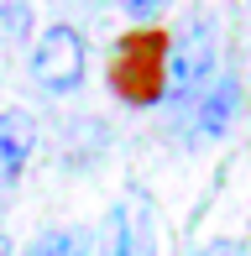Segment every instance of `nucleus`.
<instances>
[{
	"label": "nucleus",
	"mask_w": 251,
	"mask_h": 256,
	"mask_svg": "<svg viewBox=\"0 0 251 256\" xmlns=\"http://www.w3.org/2000/svg\"><path fill=\"white\" fill-rule=\"evenodd\" d=\"M168 32L142 26L126 32L110 52V89L126 104H162V74H168Z\"/></svg>",
	"instance_id": "obj_1"
},
{
	"label": "nucleus",
	"mask_w": 251,
	"mask_h": 256,
	"mask_svg": "<svg viewBox=\"0 0 251 256\" xmlns=\"http://www.w3.org/2000/svg\"><path fill=\"white\" fill-rule=\"evenodd\" d=\"M214 32L204 21H188L173 42H168V74H162V100L173 110H188L204 89L214 84Z\"/></svg>",
	"instance_id": "obj_2"
},
{
	"label": "nucleus",
	"mask_w": 251,
	"mask_h": 256,
	"mask_svg": "<svg viewBox=\"0 0 251 256\" xmlns=\"http://www.w3.org/2000/svg\"><path fill=\"white\" fill-rule=\"evenodd\" d=\"M84 63H89V48L74 26H48L32 48V78H37L48 94H68V89L84 84Z\"/></svg>",
	"instance_id": "obj_3"
},
{
	"label": "nucleus",
	"mask_w": 251,
	"mask_h": 256,
	"mask_svg": "<svg viewBox=\"0 0 251 256\" xmlns=\"http://www.w3.org/2000/svg\"><path fill=\"white\" fill-rule=\"evenodd\" d=\"M89 256H157V236H152V214L142 199H120L110 204V214L100 220Z\"/></svg>",
	"instance_id": "obj_4"
},
{
	"label": "nucleus",
	"mask_w": 251,
	"mask_h": 256,
	"mask_svg": "<svg viewBox=\"0 0 251 256\" xmlns=\"http://www.w3.org/2000/svg\"><path fill=\"white\" fill-rule=\"evenodd\" d=\"M184 115H188V142H214V136H225L236 126V115H241V84H236L230 74H220Z\"/></svg>",
	"instance_id": "obj_5"
},
{
	"label": "nucleus",
	"mask_w": 251,
	"mask_h": 256,
	"mask_svg": "<svg viewBox=\"0 0 251 256\" xmlns=\"http://www.w3.org/2000/svg\"><path fill=\"white\" fill-rule=\"evenodd\" d=\"M32 152H37V120L26 110H0V188L21 183Z\"/></svg>",
	"instance_id": "obj_6"
},
{
	"label": "nucleus",
	"mask_w": 251,
	"mask_h": 256,
	"mask_svg": "<svg viewBox=\"0 0 251 256\" xmlns=\"http://www.w3.org/2000/svg\"><path fill=\"white\" fill-rule=\"evenodd\" d=\"M26 256H89V236L84 230H48V236H37L32 240V251Z\"/></svg>",
	"instance_id": "obj_7"
},
{
	"label": "nucleus",
	"mask_w": 251,
	"mask_h": 256,
	"mask_svg": "<svg viewBox=\"0 0 251 256\" xmlns=\"http://www.w3.org/2000/svg\"><path fill=\"white\" fill-rule=\"evenodd\" d=\"M157 6H168V0H120V10H131V16H152Z\"/></svg>",
	"instance_id": "obj_8"
},
{
	"label": "nucleus",
	"mask_w": 251,
	"mask_h": 256,
	"mask_svg": "<svg viewBox=\"0 0 251 256\" xmlns=\"http://www.w3.org/2000/svg\"><path fill=\"white\" fill-rule=\"evenodd\" d=\"M199 256H241V246H225V240H220V246H204Z\"/></svg>",
	"instance_id": "obj_9"
}]
</instances>
